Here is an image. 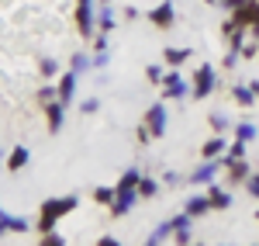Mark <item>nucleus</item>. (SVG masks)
Here are the masks:
<instances>
[{
	"label": "nucleus",
	"instance_id": "8",
	"mask_svg": "<svg viewBox=\"0 0 259 246\" xmlns=\"http://www.w3.org/2000/svg\"><path fill=\"white\" fill-rule=\"evenodd\" d=\"M218 166H221V156H214V160H204V163L190 173V181L194 184H211L214 181V173H218Z\"/></svg>",
	"mask_w": 259,
	"mask_h": 246
},
{
	"label": "nucleus",
	"instance_id": "20",
	"mask_svg": "<svg viewBox=\"0 0 259 246\" xmlns=\"http://www.w3.org/2000/svg\"><path fill=\"white\" fill-rule=\"evenodd\" d=\"M190 59V49H166V62L169 66H180V62Z\"/></svg>",
	"mask_w": 259,
	"mask_h": 246
},
{
	"label": "nucleus",
	"instance_id": "18",
	"mask_svg": "<svg viewBox=\"0 0 259 246\" xmlns=\"http://www.w3.org/2000/svg\"><path fill=\"white\" fill-rule=\"evenodd\" d=\"M97 28L104 31V35H107V31L114 28V11H111V7H104V11L97 14Z\"/></svg>",
	"mask_w": 259,
	"mask_h": 246
},
{
	"label": "nucleus",
	"instance_id": "32",
	"mask_svg": "<svg viewBox=\"0 0 259 246\" xmlns=\"http://www.w3.org/2000/svg\"><path fill=\"white\" fill-rule=\"evenodd\" d=\"M11 232H28V222H24V219H14V215H11Z\"/></svg>",
	"mask_w": 259,
	"mask_h": 246
},
{
	"label": "nucleus",
	"instance_id": "3",
	"mask_svg": "<svg viewBox=\"0 0 259 246\" xmlns=\"http://www.w3.org/2000/svg\"><path fill=\"white\" fill-rule=\"evenodd\" d=\"M166 104H152L149 108V115H145V128H149V135L152 139H159V135H166Z\"/></svg>",
	"mask_w": 259,
	"mask_h": 246
},
{
	"label": "nucleus",
	"instance_id": "31",
	"mask_svg": "<svg viewBox=\"0 0 259 246\" xmlns=\"http://www.w3.org/2000/svg\"><path fill=\"white\" fill-rule=\"evenodd\" d=\"M41 243H45V246H62L66 239H62L59 232H45V239H41Z\"/></svg>",
	"mask_w": 259,
	"mask_h": 246
},
{
	"label": "nucleus",
	"instance_id": "15",
	"mask_svg": "<svg viewBox=\"0 0 259 246\" xmlns=\"http://www.w3.org/2000/svg\"><path fill=\"white\" fill-rule=\"evenodd\" d=\"M169 236H173V219H166V222H162V226L149 236V243L156 246V243H162V239H169Z\"/></svg>",
	"mask_w": 259,
	"mask_h": 246
},
{
	"label": "nucleus",
	"instance_id": "13",
	"mask_svg": "<svg viewBox=\"0 0 259 246\" xmlns=\"http://www.w3.org/2000/svg\"><path fill=\"white\" fill-rule=\"evenodd\" d=\"M207 201H211V208H232V194L228 191H221V187H211V194H207Z\"/></svg>",
	"mask_w": 259,
	"mask_h": 246
},
{
	"label": "nucleus",
	"instance_id": "33",
	"mask_svg": "<svg viewBox=\"0 0 259 246\" xmlns=\"http://www.w3.org/2000/svg\"><path fill=\"white\" fill-rule=\"evenodd\" d=\"M38 97H41L45 104H49V101H56V87H41V90H38Z\"/></svg>",
	"mask_w": 259,
	"mask_h": 246
},
{
	"label": "nucleus",
	"instance_id": "30",
	"mask_svg": "<svg viewBox=\"0 0 259 246\" xmlns=\"http://www.w3.org/2000/svg\"><path fill=\"white\" fill-rule=\"evenodd\" d=\"M56 69H59L56 59H41V73H45V77H56Z\"/></svg>",
	"mask_w": 259,
	"mask_h": 246
},
{
	"label": "nucleus",
	"instance_id": "26",
	"mask_svg": "<svg viewBox=\"0 0 259 246\" xmlns=\"http://www.w3.org/2000/svg\"><path fill=\"white\" fill-rule=\"evenodd\" d=\"M173 239L177 243H190L194 236H190V226H173Z\"/></svg>",
	"mask_w": 259,
	"mask_h": 246
},
{
	"label": "nucleus",
	"instance_id": "37",
	"mask_svg": "<svg viewBox=\"0 0 259 246\" xmlns=\"http://www.w3.org/2000/svg\"><path fill=\"white\" fill-rule=\"evenodd\" d=\"M249 87H252V90H256V97H259V83H249Z\"/></svg>",
	"mask_w": 259,
	"mask_h": 246
},
{
	"label": "nucleus",
	"instance_id": "9",
	"mask_svg": "<svg viewBox=\"0 0 259 246\" xmlns=\"http://www.w3.org/2000/svg\"><path fill=\"white\" fill-rule=\"evenodd\" d=\"M162 94H166V97H173V101L183 97V94H187L183 77H180V73H162Z\"/></svg>",
	"mask_w": 259,
	"mask_h": 246
},
{
	"label": "nucleus",
	"instance_id": "5",
	"mask_svg": "<svg viewBox=\"0 0 259 246\" xmlns=\"http://www.w3.org/2000/svg\"><path fill=\"white\" fill-rule=\"evenodd\" d=\"M214 90V66H200L197 69V77H194V97H207Z\"/></svg>",
	"mask_w": 259,
	"mask_h": 246
},
{
	"label": "nucleus",
	"instance_id": "11",
	"mask_svg": "<svg viewBox=\"0 0 259 246\" xmlns=\"http://www.w3.org/2000/svg\"><path fill=\"white\" fill-rule=\"evenodd\" d=\"M56 94H59L62 104L73 101V94H76V73H73V69H69V73H62V80H59V87H56Z\"/></svg>",
	"mask_w": 259,
	"mask_h": 246
},
{
	"label": "nucleus",
	"instance_id": "2",
	"mask_svg": "<svg viewBox=\"0 0 259 246\" xmlns=\"http://www.w3.org/2000/svg\"><path fill=\"white\" fill-rule=\"evenodd\" d=\"M76 24H80V35H83V39H94V35H97L94 0H80V4H76Z\"/></svg>",
	"mask_w": 259,
	"mask_h": 246
},
{
	"label": "nucleus",
	"instance_id": "10",
	"mask_svg": "<svg viewBox=\"0 0 259 246\" xmlns=\"http://www.w3.org/2000/svg\"><path fill=\"white\" fill-rule=\"evenodd\" d=\"M45 115H49V132H52V135L62 132V122H66V104H62V101H49Z\"/></svg>",
	"mask_w": 259,
	"mask_h": 246
},
{
	"label": "nucleus",
	"instance_id": "7",
	"mask_svg": "<svg viewBox=\"0 0 259 246\" xmlns=\"http://www.w3.org/2000/svg\"><path fill=\"white\" fill-rule=\"evenodd\" d=\"M149 21H152L156 28H169V24L177 21V11H173V0H166V4H159V7H152V11H149Z\"/></svg>",
	"mask_w": 259,
	"mask_h": 246
},
{
	"label": "nucleus",
	"instance_id": "35",
	"mask_svg": "<svg viewBox=\"0 0 259 246\" xmlns=\"http://www.w3.org/2000/svg\"><path fill=\"white\" fill-rule=\"evenodd\" d=\"M4 232H11V215L0 212V236H4Z\"/></svg>",
	"mask_w": 259,
	"mask_h": 246
},
{
	"label": "nucleus",
	"instance_id": "36",
	"mask_svg": "<svg viewBox=\"0 0 259 246\" xmlns=\"http://www.w3.org/2000/svg\"><path fill=\"white\" fill-rule=\"evenodd\" d=\"M149 139H152V135H149V128H145V125H139V143H149Z\"/></svg>",
	"mask_w": 259,
	"mask_h": 246
},
{
	"label": "nucleus",
	"instance_id": "34",
	"mask_svg": "<svg viewBox=\"0 0 259 246\" xmlns=\"http://www.w3.org/2000/svg\"><path fill=\"white\" fill-rule=\"evenodd\" d=\"M245 187H249V194H252V198H259V173H256V177H249Z\"/></svg>",
	"mask_w": 259,
	"mask_h": 246
},
{
	"label": "nucleus",
	"instance_id": "29",
	"mask_svg": "<svg viewBox=\"0 0 259 246\" xmlns=\"http://www.w3.org/2000/svg\"><path fill=\"white\" fill-rule=\"evenodd\" d=\"M97 108H100V101H97V97H87V101L80 104V111H83V115H94Z\"/></svg>",
	"mask_w": 259,
	"mask_h": 246
},
{
	"label": "nucleus",
	"instance_id": "27",
	"mask_svg": "<svg viewBox=\"0 0 259 246\" xmlns=\"http://www.w3.org/2000/svg\"><path fill=\"white\" fill-rule=\"evenodd\" d=\"M207 122H211V128H214V132H225V128H228V118H225V115H211V118H207Z\"/></svg>",
	"mask_w": 259,
	"mask_h": 246
},
{
	"label": "nucleus",
	"instance_id": "28",
	"mask_svg": "<svg viewBox=\"0 0 259 246\" xmlns=\"http://www.w3.org/2000/svg\"><path fill=\"white\" fill-rule=\"evenodd\" d=\"M145 77H149V83H162V66H149Z\"/></svg>",
	"mask_w": 259,
	"mask_h": 246
},
{
	"label": "nucleus",
	"instance_id": "19",
	"mask_svg": "<svg viewBox=\"0 0 259 246\" xmlns=\"http://www.w3.org/2000/svg\"><path fill=\"white\" fill-rule=\"evenodd\" d=\"M232 97H235L239 104H245V108H249V104L256 101V90H252V87H235V90H232Z\"/></svg>",
	"mask_w": 259,
	"mask_h": 246
},
{
	"label": "nucleus",
	"instance_id": "22",
	"mask_svg": "<svg viewBox=\"0 0 259 246\" xmlns=\"http://www.w3.org/2000/svg\"><path fill=\"white\" fill-rule=\"evenodd\" d=\"M114 194H118V187H97V191H94V201L111 205V201H114Z\"/></svg>",
	"mask_w": 259,
	"mask_h": 246
},
{
	"label": "nucleus",
	"instance_id": "14",
	"mask_svg": "<svg viewBox=\"0 0 259 246\" xmlns=\"http://www.w3.org/2000/svg\"><path fill=\"white\" fill-rule=\"evenodd\" d=\"M207 208H211V201H207V198H200V194H194V198L187 201V215H190V219H197V215H204Z\"/></svg>",
	"mask_w": 259,
	"mask_h": 246
},
{
	"label": "nucleus",
	"instance_id": "1",
	"mask_svg": "<svg viewBox=\"0 0 259 246\" xmlns=\"http://www.w3.org/2000/svg\"><path fill=\"white\" fill-rule=\"evenodd\" d=\"M73 208H76V198H73V194H69V198H59V201H56V198H52V201H41L38 232H41V236H45V232H52V229H56V222H59L62 215H69Z\"/></svg>",
	"mask_w": 259,
	"mask_h": 246
},
{
	"label": "nucleus",
	"instance_id": "4",
	"mask_svg": "<svg viewBox=\"0 0 259 246\" xmlns=\"http://www.w3.org/2000/svg\"><path fill=\"white\" fill-rule=\"evenodd\" d=\"M139 201V187H118L114 201H111V215H128Z\"/></svg>",
	"mask_w": 259,
	"mask_h": 246
},
{
	"label": "nucleus",
	"instance_id": "24",
	"mask_svg": "<svg viewBox=\"0 0 259 246\" xmlns=\"http://www.w3.org/2000/svg\"><path fill=\"white\" fill-rule=\"evenodd\" d=\"M235 139H242V143H249V139H256V125L242 122L239 128H235Z\"/></svg>",
	"mask_w": 259,
	"mask_h": 246
},
{
	"label": "nucleus",
	"instance_id": "12",
	"mask_svg": "<svg viewBox=\"0 0 259 246\" xmlns=\"http://www.w3.org/2000/svg\"><path fill=\"white\" fill-rule=\"evenodd\" d=\"M24 166H28V146H14L11 156H7V170L18 173V170H24Z\"/></svg>",
	"mask_w": 259,
	"mask_h": 246
},
{
	"label": "nucleus",
	"instance_id": "25",
	"mask_svg": "<svg viewBox=\"0 0 259 246\" xmlns=\"http://www.w3.org/2000/svg\"><path fill=\"white\" fill-rule=\"evenodd\" d=\"M90 66H94V62L87 59V56H83V52H76V56H73V73H76V77H80V73H87V69H90Z\"/></svg>",
	"mask_w": 259,
	"mask_h": 246
},
{
	"label": "nucleus",
	"instance_id": "38",
	"mask_svg": "<svg viewBox=\"0 0 259 246\" xmlns=\"http://www.w3.org/2000/svg\"><path fill=\"white\" fill-rule=\"evenodd\" d=\"M100 4H111V0H100Z\"/></svg>",
	"mask_w": 259,
	"mask_h": 246
},
{
	"label": "nucleus",
	"instance_id": "17",
	"mask_svg": "<svg viewBox=\"0 0 259 246\" xmlns=\"http://www.w3.org/2000/svg\"><path fill=\"white\" fill-rule=\"evenodd\" d=\"M225 139H211V143H204V160H214V156H221L225 153Z\"/></svg>",
	"mask_w": 259,
	"mask_h": 246
},
{
	"label": "nucleus",
	"instance_id": "23",
	"mask_svg": "<svg viewBox=\"0 0 259 246\" xmlns=\"http://www.w3.org/2000/svg\"><path fill=\"white\" fill-rule=\"evenodd\" d=\"M228 170H232V173H228L232 181H245V173H249V166L242 163V160H232V163H228Z\"/></svg>",
	"mask_w": 259,
	"mask_h": 246
},
{
	"label": "nucleus",
	"instance_id": "16",
	"mask_svg": "<svg viewBox=\"0 0 259 246\" xmlns=\"http://www.w3.org/2000/svg\"><path fill=\"white\" fill-rule=\"evenodd\" d=\"M159 194V184L152 181V177H142L139 181V198H156Z\"/></svg>",
	"mask_w": 259,
	"mask_h": 246
},
{
	"label": "nucleus",
	"instance_id": "21",
	"mask_svg": "<svg viewBox=\"0 0 259 246\" xmlns=\"http://www.w3.org/2000/svg\"><path fill=\"white\" fill-rule=\"evenodd\" d=\"M139 181H142V170L132 166V170H124V177L118 181V187H139Z\"/></svg>",
	"mask_w": 259,
	"mask_h": 246
},
{
	"label": "nucleus",
	"instance_id": "6",
	"mask_svg": "<svg viewBox=\"0 0 259 246\" xmlns=\"http://www.w3.org/2000/svg\"><path fill=\"white\" fill-rule=\"evenodd\" d=\"M232 14H235V21H239L242 28H252V24L259 21V0H242Z\"/></svg>",
	"mask_w": 259,
	"mask_h": 246
}]
</instances>
